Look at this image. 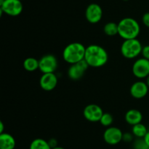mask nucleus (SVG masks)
I'll use <instances>...</instances> for the list:
<instances>
[{
  "instance_id": "nucleus-25",
  "label": "nucleus",
  "mask_w": 149,
  "mask_h": 149,
  "mask_svg": "<svg viewBox=\"0 0 149 149\" xmlns=\"http://www.w3.org/2000/svg\"><path fill=\"white\" fill-rule=\"evenodd\" d=\"M48 143H49V146H50L51 148L52 149L54 148L57 147V146H58V141H57L56 139H55V138L50 139V140L48 141Z\"/></svg>"
},
{
  "instance_id": "nucleus-3",
  "label": "nucleus",
  "mask_w": 149,
  "mask_h": 149,
  "mask_svg": "<svg viewBox=\"0 0 149 149\" xmlns=\"http://www.w3.org/2000/svg\"><path fill=\"white\" fill-rule=\"evenodd\" d=\"M86 48L80 42H72L65 46L63 51L64 61L69 64H74L84 59Z\"/></svg>"
},
{
  "instance_id": "nucleus-22",
  "label": "nucleus",
  "mask_w": 149,
  "mask_h": 149,
  "mask_svg": "<svg viewBox=\"0 0 149 149\" xmlns=\"http://www.w3.org/2000/svg\"><path fill=\"white\" fill-rule=\"evenodd\" d=\"M133 134L132 133H129L126 132L125 134H123V138H122V140L126 143H130L133 140Z\"/></svg>"
},
{
  "instance_id": "nucleus-16",
  "label": "nucleus",
  "mask_w": 149,
  "mask_h": 149,
  "mask_svg": "<svg viewBox=\"0 0 149 149\" xmlns=\"http://www.w3.org/2000/svg\"><path fill=\"white\" fill-rule=\"evenodd\" d=\"M23 67L28 72H33L39 67V61L33 57H29L23 61Z\"/></svg>"
},
{
  "instance_id": "nucleus-30",
  "label": "nucleus",
  "mask_w": 149,
  "mask_h": 149,
  "mask_svg": "<svg viewBox=\"0 0 149 149\" xmlns=\"http://www.w3.org/2000/svg\"><path fill=\"white\" fill-rule=\"evenodd\" d=\"M4 1H5V0H0V4H2V3L4 2Z\"/></svg>"
},
{
  "instance_id": "nucleus-10",
  "label": "nucleus",
  "mask_w": 149,
  "mask_h": 149,
  "mask_svg": "<svg viewBox=\"0 0 149 149\" xmlns=\"http://www.w3.org/2000/svg\"><path fill=\"white\" fill-rule=\"evenodd\" d=\"M85 17L90 23H97L103 17V10L99 4L92 3L89 4L85 10Z\"/></svg>"
},
{
  "instance_id": "nucleus-24",
  "label": "nucleus",
  "mask_w": 149,
  "mask_h": 149,
  "mask_svg": "<svg viewBox=\"0 0 149 149\" xmlns=\"http://www.w3.org/2000/svg\"><path fill=\"white\" fill-rule=\"evenodd\" d=\"M142 22L144 26L149 28V13H144L142 17Z\"/></svg>"
},
{
  "instance_id": "nucleus-31",
  "label": "nucleus",
  "mask_w": 149,
  "mask_h": 149,
  "mask_svg": "<svg viewBox=\"0 0 149 149\" xmlns=\"http://www.w3.org/2000/svg\"><path fill=\"white\" fill-rule=\"evenodd\" d=\"M123 1H128V0H123Z\"/></svg>"
},
{
  "instance_id": "nucleus-7",
  "label": "nucleus",
  "mask_w": 149,
  "mask_h": 149,
  "mask_svg": "<svg viewBox=\"0 0 149 149\" xmlns=\"http://www.w3.org/2000/svg\"><path fill=\"white\" fill-rule=\"evenodd\" d=\"M132 73L139 79L146 78L149 75V60L145 58H140L132 65Z\"/></svg>"
},
{
  "instance_id": "nucleus-17",
  "label": "nucleus",
  "mask_w": 149,
  "mask_h": 149,
  "mask_svg": "<svg viewBox=\"0 0 149 149\" xmlns=\"http://www.w3.org/2000/svg\"><path fill=\"white\" fill-rule=\"evenodd\" d=\"M148 132L146 127L142 123L132 126V133L137 138H143Z\"/></svg>"
},
{
  "instance_id": "nucleus-15",
  "label": "nucleus",
  "mask_w": 149,
  "mask_h": 149,
  "mask_svg": "<svg viewBox=\"0 0 149 149\" xmlns=\"http://www.w3.org/2000/svg\"><path fill=\"white\" fill-rule=\"evenodd\" d=\"M15 147V140L9 133L0 134V149H14Z\"/></svg>"
},
{
  "instance_id": "nucleus-12",
  "label": "nucleus",
  "mask_w": 149,
  "mask_h": 149,
  "mask_svg": "<svg viewBox=\"0 0 149 149\" xmlns=\"http://www.w3.org/2000/svg\"><path fill=\"white\" fill-rule=\"evenodd\" d=\"M58 77L55 73H45L39 80V84L43 90L50 91L58 85Z\"/></svg>"
},
{
  "instance_id": "nucleus-26",
  "label": "nucleus",
  "mask_w": 149,
  "mask_h": 149,
  "mask_svg": "<svg viewBox=\"0 0 149 149\" xmlns=\"http://www.w3.org/2000/svg\"><path fill=\"white\" fill-rule=\"evenodd\" d=\"M143 139L144 140H145L146 143L147 145H148L149 148V131H148V132H147V134H146L145 137H143Z\"/></svg>"
},
{
  "instance_id": "nucleus-6",
  "label": "nucleus",
  "mask_w": 149,
  "mask_h": 149,
  "mask_svg": "<svg viewBox=\"0 0 149 149\" xmlns=\"http://www.w3.org/2000/svg\"><path fill=\"white\" fill-rule=\"evenodd\" d=\"M39 70L43 74L45 73H54L58 68V60L54 55L47 54L45 55L39 60Z\"/></svg>"
},
{
  "instance_id": "nucleus-20",
  "label": "nucleus",
  "mask_w": 149,
  "mask_h": 149,
  "mask_svg": "<svg viewBox=\"0 0 149 149\" xmlns=\"http://www.w3.org/2000/svg\"><path fill=\"white\" fill-rule=\"evenodd\" d=\"M113 116L110 113H109V112H104L103 114V115H102L101 118H100V123L103 127H109L111 125L112 123H113Z\"/></svg>"
},
{
  "instance_id": "nucleus-28",
  "label": "nucleus",
  "mask_w": 149,
  "mask_h": 149,
  "mask_svg": "<svg viewBox=\"0 0 149 149\" xmlns=\"http://www.w3.org/2000/svg\"><path fill=\"white\" fill-rule=\"evenodd\" d=\"M146 83L147 86H148V88H149V75L146 77Z\"/></svg>"
},
{
  "instance_id": "nucleus-21",
  "label": "nucleus",
  "mask_w": 149,
  "mask_h": 149,
  "mask_svg": "<svg viewBox=\"0 0 149 149\" xmlns=\"http://www.w3.org/2000/svg\"><path fill=\"white\" fill-rule=\"evenodd\" d=\"M148 148V146L143 138H137L133 143L134 149H147Z\"/></svg>"
},
{
  "instance_id": "nucleus-5",
  "label": "nucleus",
  "mask_w": 149,
  "mask_h": 149,
  "mask_svg": "<svg viewBox=\"0 0 149 149\" xmlns=\"http://www.w3.org/2000/svg\"><path fill=\"white\" fill-rule=\"evenodd\" d=\"M23 9L22 1L20 0H5L0 4V13L10 16H17L22 13Z\"/></svg>"
},
{
  "instance_id": "nucleus-19",
  "label": "nucleus",
  "mask_w": 149,
  "mask_h": 149,
  "mask_svg": "<svg viewBox=\"0 0 149 149\" xmlns=\"http://www.w3.org/2000/svg\"><path fill=\"white\" fill-rule=\"evenodd\" d=\"M103 31H104L105 34L108 36H115L119 33L118 23H114V22H109L103 27Z\"/></svg>"
},
{
  "instance_id": "nucleus-29",
  "label": "nucleus",
  "mask_w": 149,
  "mask_h": 149,
  "mask_svg": "<svg viewBox=\"0 0 149 149\" xmlns=\"http://www.w3.org/2000/svg\"><path fill=\"white\" fill-rule=\"evenodd\" d=\"M52 149H65V148L63 147H61V146H57V147L54 148H52Z\"/></svg>"
},
{
  "instance_id": "nucleus-2",
  "label": "nucleus",
  "mask_w": 149,
  "mask_h": 149,
  "mask_svg": "<svg viewBox=\"0 0 149 149\" xmlns=\"http://www.w3.org/2000/svg\"><path fill=\"white\" fill-rule=\"evenodd\" d=\"M118 34L124 39H135L141 32L139 23L132 18H125L118 23Z\"/></svg>"
},
{
  "instance_id": "nucleus-4",
  "label": "nucleus",
  "mask_w": 149,
  "mask_h": 149,
  "mask_svg": "<svg viewBox=\"0 0 149 149\" xmlns=\"http://www.w3.org/2000/svg\"><path fill=\"white\" fill-rule=\"evenodd\" d=\"M142 49V44L137 38L125 39L121 46V53L125 58L132 59L141 54Z\"/></svg>"
},
{
  "instance_id": "nucleus-32",
  "label": "nucleus",
  "mask_w": 149,
  "mask_h": 149,
  "mask_svg": "<svg viewBox=\"0 0 149 149\" xmlns=\"http://www.w3.org/2000/svg\"><path fill=\"white\" fill-rule=\"evenodd\" d=\"M147 149H149V148H147Z\"/></svg>"
},
{
  "instance_id": "nucleus-18",
  "label": "nucleus",
  "mask_w": 149,
  "mask_h": 149,
  "mask_svg": "<svg viewBox=\"0 0 149 149\" xmlns=\"http://www.w3.org/2000/svg\"><path fill=\"white\" fill-rule=\"evenodd\" d=\"M29 149H52L49 143L47 140L42 138L34 139L31 143Z\"/></svg>"
},
{
  "instance_id": "nucleus-9",
  "label": "nucleus",
  "mask_w": 149,
  "mask_h": 149,
  "mask_svg": "<svg viewBox=\"0 0 149 149\" xmlns=\"http://www.w3.org/2000/svg\"><path fill=\"white\" fill-rule=\"evenodd\" d=\"M123 138V133L120 129L115 127H109L103 133V139L109 145H116L120 143Z\"/></svg>"
},
{
  "instance_id": "nucleus-13",
  "label": "nucleus",
  "mask_w": 149,
  "mask_h": 149,
  "mask_svg": "<svg viewBox=\"0 0 149 149\" xmlns=\"http://www.w3.org/2000/svg\"><path fill=\"white\" fill-rule=\"evenodd\" d=\"M148 86L144 81H137L130 87V94L135 99H142L147 95L148 92Z\"/></svg>"
},
{
  "instance_id": "nucleus-14",
  "label": "nucleus",
  "mask_w": 149,
  "mask_h": 149,
  "mask_svg": "<svg viewBox=\"0 0 149 149\" xmlns=\"http://www.w3.org/2000/svg\"><path fill=\"white\" fill-rule=\"evenodd\" d=\"M125 118L127 124L134 126L141 123L143 120V115L141 111L138 110L131 109L126 112Z\"/></svg>"
},
{
  "instance_id": "nucleus-27",
  "label": "nucleus",
  "mask_w": 149,
  "mask_h": 149,
  "mask_svg": "<svg viewBox=\"0 0 149 149\" xmlns=\"http://www.w3.org/2000/svg\"><path fill=\"white\" fill-rule=\"evenodd\" d=\"M4 133V124H3L2 121L0 122V134H2Z\"/></svg>"
},
{
  "instance_id": "nucleus-23",
  "label": "nucleus",
  "mask_w": 149,
  "mask_h": 149,
  "mask_svg": "<svg viewBox=\"0 0 149 149\" xmlns=\"http://www.w3.org/2000/svg\"><path fill=\"white\" fill-rule=\"evenodd\" d=\"M141 54H142L143 58L149 60V45H145V46L143 47L142 53H141Z\"/></svg>"
},
{
  "instance_id": "nucleus-11",
  "label": "nucleus",
  "mask_w": 149,
  "mask_h": 149,
  "mask_svg": "<svg viewBox=\"0 0 149 149\" xmlns=\"http://www.w3.org/2000/svg\"><path fill=\"white\" fill-rule=\"evenodd\" d=\"M104 113L99 105L95 104H90L84 108L83 111L84 117L90 122H97L100 121L102 115Z\"/></svg>"
},
{
  "instance_id": "nucleus-8",
  "label": "nucleus",
  "mask_w": 149,
  "mask_h": 149,
  "mask_svg": "<svg viewBox=\"0 0 149 149\" xmlns=\"http://www.w3.org/2000/svg\"><path fill=\"white\" fill-rule=\"evenodd\" d=\"M90 66L84 59L79 61L76 64H71L68 70V76L73 80H78L81 79Z\"/></svg>"
},
{
  "instance_id": "nucleus-1",
  "label": "nucleus",
  "mask_w": 149,
  "mask_h": 149,
  "mask_svg": "<svg viewBox=\"0 0 149 149\" xmlns=\"http://www.w3.org/2000/svg\"><path fill=\"white\" fill-rule=\"evenodd\" d=\"M109 55L103 47L97 45H90L86 48L84 60L90 67H101L107 63Z\"/></svg>"
},
{
  "instance_id": "nucleus-33",
  "label": "nucleus",
  "mask_w": 149,
  "mask_h": 149,
  "mask_svg": "<svg viewBox=\"0 0 149 149\" xmlns=\"http://www.w3.org/2000/svg\"><path fill=\"white\" fill-rule=\"evenodd\" d=\"M20 1H23V0H20Z\"/></svg>"
}]
</instances>
